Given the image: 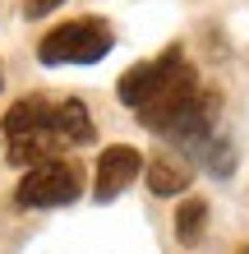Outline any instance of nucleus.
<instances>
[{
    "instance_id": "nucleus-1",
    "label": "nucleus",
    "mask_w": 249,
    "mask_h": 254,
    "mask_svg": "<svg viewBox=\"0 0 249 254\" xmlns=\"http://www.w3.org/2000/svg\"><path fill=\"white\" fill-rule=\"evenodd\" d=\"M5 153L14 167H42L60 148H83L93 143V116L79 97L51 102V97H23L14 102L0 121Z\"/></svg>"
},
{
    "instance_id": "nucleus-2",
    "label": "nucleus",
    "mask_w": 249,
    "mask_h": 254,
    "mask_svg": "<svg viewBox=\"0 0 249 254\" xmlns=\"http://www.w3.org/2000/svg\"><path fill=\"white\" fill-rule=\"evenodd\" d=\"M111 47H115L111 23L88 14V19H69L60 28H51L37 42V61L42 65H97Z\"/></svg>"
},
{
    "instance_id": "nucleus-3",
    "label": "nucleus",
    "mask_w": 249,
    "mask_h": 254,
    "mask_svg": "<svg viewBox=\"0 0 249 254\" xmlns=\"http://www.w3.org/2000/svg\"><path fill=\"white\" fill-rule=\"evenodd\" d=\"M83 194V167L74 157H51L42 167H28L19 190H14V203L19 208H65Z\"/></svg>"
},
{
    "instance_id": "nucleus-4",
    "label": "nucleus",
    "mask_w": 249,
    "mask_h": 254,
    "mask_svg": "<svg viewBox=\"0 0 249 254\" xmlns=\"http://www.w3.org/2000/svg\"><path fill=\"white\" fill-rule=\"evenodd\" d=\"M185 65V51L180 47H166L162 56H152V61H143V65H129L125 74H120V83H115V93H120V102L129 111H139L148 97H157L166 88V79L175 69Z\"/></svg>"
},
{
    "instance_id": "nucleus-5",
    "label": "nucleus",
    "mask_w": 249,
    "mask_h": 254,
    "mask_svg": "<svg viewBox=\"0 0 249 254\" xmlns=\"http://www.w3.org/2000/svg\"><path fill=\"white\" fill-rule=\"evenodd\" d=\"M148 167L129 143H115L106 148V153L97 157V181H93V199L97 203H111V199H120V194L139 181V171Z\"/></svg>"
},
{
    "instance_id": "nucleus-6",
    "label": "nucleus",
    "mask_w": 249,
    "mask_h": 254,
    "mask_svg": "<svg viewBox=\"0 0 249 254\" xmlns=\"http://www.w3.org/2000/svg\"><path fill=\"white\" fill-rule=\"evenodd\" d=\"M143 171H148L152 194H180L189 181H194V167H189L185 153H152Z\"/></svg>"
},
{
    "instance_id": "nucleus-7",
    "label": "nucleus",
    "mask_w": 249,
    "mask_h": 254,
    "mask_svg": "<svg viewBox=\"0 0 249 254\" xmlns=\"http://www.w3.org/2000/svg\"><path fill=\"white\" fill-rule=\"evenodd\" d=\"M203 227H208V203L203 199H189V203L175 208V236H180V245H199Z\"/></svg>"
},
{
    "instance_id": "nucleus-8",
    "label": "nucleus",
    "mask_w": 249,
    "mask_h": 254,
    "mask_svg": "<svg viewBox=\"0 0 249 254\" xmlns=\"http://www.w3.org/2000/svg\"><path fill=\"white\" fill-rule=\"evenodd\" d=\"M60 5H65V0H23V14H28V19H47V14L60 9Z\"/></svg>"
},
{
    "instance_id": "nucleus-9",
    "label": "nucleus",
    "mask_w": 249,
    "mask_h": 254,
    "mask_svg": "<svg viewBox=\"0 0 249 254\" xmlns=\"http://www.w3.org/2000/svg\"><path fill=\"white\" fill-rule=\"evenodd\" d=\"M240 254H249V245H245V250H240Z\"/></svg>"
},
{
    "instance_id": "nucleus-10",
    "label": "nucleus",
    "mask_w": 249,
    "mask_h": 254,
    "mask_svg": "<svg viewBox=\"0 0 249 254\" xmlns=\"http://www.w3.org/2000/svg\"><path fill=\"white\" fill-rule=\"evenodd\" d=\"M0 83H5V74H0Z\"/></svg>"
}]
</instances>
